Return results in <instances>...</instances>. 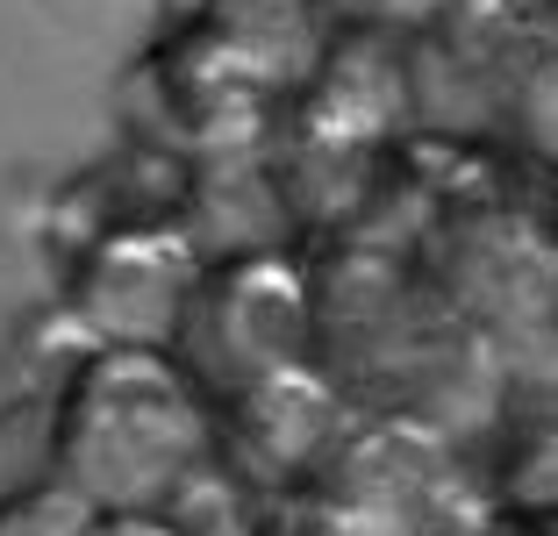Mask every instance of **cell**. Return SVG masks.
<instances>
[{"label": "cell", "instance_id": "7a4b0ae2", "mask_svg": "<svg viewBox=\"0 0 558 536\" xmlns=\"http://www.w3.org/2000/svg\"><path fill=\"white\" fill-rule=\"evenodd\" d=\"M194 287H201V265L180 244H165V229H130L116 244H100L80 301L116 343H158L165 351Z\"/></svg>", "mask_w": 558, "mask_h": 536}, {"label": "cell", "instance_id": "277c9868", "mask_svg": "<svg viewBox=\"0 0 558 536\" xmlns=\"http://www.w3.org/2000/svg\"><path fill=\"white\" fill-rule=\"evenodd\" d=\"M0 536H94V501L80 487L36 479L0 501Z\"/></svg>", "mask_w": 558, "mask_h": 536}, {"label": "cell", "instance_id": "6da1fadb", "mask_svg": "<svg viewBox=\"0 0 558 536\" xmlns=\"http://www.w3.org/2000/svg\"><path fill=\"white\" fill-rule=\"evenodd\" d=\"M208 443L201 401L158 343H108L58 393V465L86 501L150 508Z\"/></svg>", "mask_w": 558, "mask_h": 536}, {"label": "cell", "instance_id": "3957f363", "mask_svg": "<svg viewBox=\"0 0 558 536\" xmlns=\"http://www.w3.org/2000/svg\"><path fill=\"white\" fill-rule=\"evenodd\" d=\"M58 472V401H8L0 407V501Z\"/></svg>", "mask_w": 558, "mask_h": 536}]
</instances>
